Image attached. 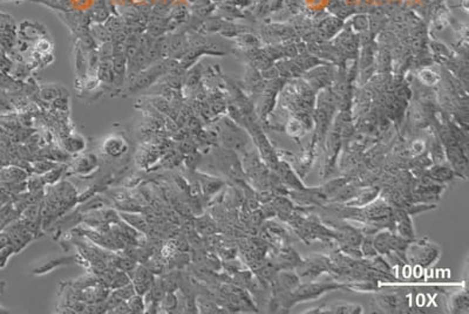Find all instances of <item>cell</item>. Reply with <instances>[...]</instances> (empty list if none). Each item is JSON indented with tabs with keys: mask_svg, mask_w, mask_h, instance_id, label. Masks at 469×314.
<instances>
[{
	"mask_svg": "<svg viewBox=\"0 0 469 314\" xmlns=\"http://www.w3.org/2000/svg\"><path fill=\"white\" fill-rule=\"evenodd\" d=\"M164 73H167V61L166 63H160L155 64V66H150L148 69H143L142 72L138 73V74L133 79L129 92L135 93L152 86Z\"/></svg>",
	"mask_w": 469,
	"mask_h": 314,
	"instance_id": "6da1fadb",
	"label": "cell"
},
{
	"mask_svg": "<svg viewBox=\"0 0 469 314\" xmlns=\"http://www.w3.org/2000/svg\"><path fill=\"white\" fill-rule=\"evenodd\" d=\"M155 274L144 265H137L136 269L131 273L132 284L134 285L136 294L144 295L150 290V286L154 283Z\"/></svg>",
	"mask_w": 469,
	"mask_h": 314,
	"instance_id": "7a4b0ae2",
	"label": "cell"
},
{
	"mask_svg": "<svg viewBox=\"0 0 469 314\" xmlns=\"http://www.w3.org/2000/svg\"><path fill=\"white\" fill-rule=\"evenodd\" d=\"M412 254L414 257L415 262L420 265L428 266L435 262L436 258L439 257V249L430 244H424V243H419L418 245L412 248Z\"/></svg>",
	"mask_w": 469,
	"mask_h": 314,
	"instance_id": "3957f363",
	"label": "cell"
},
{
	"mask_svg": "<svg viewBox=\"0 0 469 314\" xmlns=\"http://www.w3.org/2000/svg\"><path fill=\"white\" fill-rule=\"evenodd\" d=\"M102 150L109 157L117 158L125 155L128 150V145L123 137L117 135H112L107 137L102 145Z\"/></svg>",
	"mask_w": 469,
	"mask_h": 314,
	"instance_id": "277c9868",
	"label": "cell"
},
{
	"mask_svg": "<svg viewBox=\"0 0 469 314\" xmlns=\"http://www.w3.org/2000/svg\"><path fill=\"white\" fill-rule=\"evenodd\" d=\"M120 218L123 222L131 225L132 228L136 229L140 233L147 234L150 231V224L142 215L137 212H121L119 213Z\"/></svg>",
	"mask_w": 469,
	"mask_h": 314,
	"instance_id": "5b68a950",
	"label": "cell"
},
{
	"mask_svg": "<svg viewBox=\"0 0 469 314\" xmlns=\"http://www.w3.org/2000/svg\"><path fill=\"white\" fill-rule=\"evenodd\" d=\"M99 166V161H97L96 156L94 155H84V156L79 157L73 164V169L76 174L80 175H87L94 171Z\"/></svg>",
	"mask_w": 469,
	"mask_h": 314,
	"instance_id": "8992f818",
	"label": "cell"
},
{
	"mask_svg": "<svg viewBox=\"0 0 469 314\" xmlns=\"http://www.w3.org/2000/svg\"><path fill=\"white\" fill-rule=\"evenodd\" d=\"M395 219L398 223V229L401 237L405 239H413L414 238V230H413L412 222L409 219V216L407 215L405 211H398L395 213Z\"/></svg>",
	"mask_w": 469,
	"mask_h": 314,
	"instance_id": "52a82bcc",
	"label": "cell"
},
{
	"mask_svg": "<svg viewBox=\"0 0 469 314\" xmlns=\"http://www.w3.org/2000/svg\"><path fill=\"white\" fill-rule=\"evenodd\" d=\"M28 174L25 170L18 167H8L0 171V178L5 183H17V182H25L27 180Z\"/></svg>",
	"mask_w": 469,
	"mask_h": 314,
	"instance_id": "ba28073f",
	"label": "cell"
},
{
	"mask_svg": "<svg viewBox=\"0 0 469 314\" xmlns=\"http://www.w3.org/2000/svg\"><path fill=\"white\" fill-rule=\"evenodd\" d=\"M379 303L381 304L382 309L392 311V312H397L398 310L405 309V301L402 298H400L397 294H387L381 295L379 298Z\"/></svg>",
	"mask_w": 469,
	"mask_h": 314,
	"instance_id": "9c48e42d",
	"label": "cell"
},
{
	"mask_svg": "<svg viewBox=\"0 0 469 314\" xmlns=\"http://www.w3.org/2000/svg\"><path fill=\"white\" fill-rule=\"evenodd\" d=\"M86 147V142L81 136H70L64 142V149L68 154H75V152H80Z\"/></svg>",
	"mask_w": 469,
	"mask_h": 314,
	"instance_id": "30bf717a",
	"label": "cell"
},
{
	"mask_svg": "<svg viewBox=\"0 0 469 314\" xmlns=\"http://www.w3.org/2000/svg\"><path fill=\"white\" fill-rule=\"evenodd\" d=\"M74 260V257H64V258H59V259L55 260H51V262L46 263L45 265H41L34 271L35 274H44L47 273V272L52 271V269L58 268V266L61 265H68Z\"/></svg>",
	"mask_w": 469,
	"mask_h": 314,
	"instance_id": "8fae6325",
	"label": "cell"
},
{
	"mask_svg": "<svg viewBox=\"0 0 469 314\" xmlns=\"http://www.w3.org/2000/svg\"><path fill=\"white\" fill-rule=\"evenodd\" d=\"M160 310H164V312H178L179 310V298L175 292H167L164 298L160 303Z\"/></svg>",
	"mask_w": 469,
	"mask_h": 314,
	"instance_id": "7c38bea8",
	"label": "cell"
},
{
	"mask_svg": "<svg viewBox=\"0 0 469 314\" xmlns=\"http://www.w3.org/2000/svg\"><path fill=\"white\" fill-rule=\"evenodd\" d=\"M131 314H142L146 313V301H144L143 295L134 294L127 300Z\"/></svg>",
	"mask_w": 469,
	"mask_h": 314,
	"instance_id": "4fadbf2b",
	"label": "cell"
},
{
	"mask_svg": "<svg viewBox=\"0 0 469 314\" xmlns=\"http://www.w3.org/2000/svg\"><path fill=\"white\" fill-rule=\"evenodd\" d=\"M55 166H57V163H55L54 161L48 160V158H47V160L34 161V162L32 163V169H33L34 174L43 176L45 175L46 172H48L49 170L54 168Z\"/></svg>",
	"mask_w": 469,
	"mask_h": 314,
	"instance_id": "5bb4252c",
	"label": "cell"
},
{
	"mask_svg": "<svg viewBox=\"0 0 469 314\" xmlns=\"http://www.w3.org/2000/svg\"><path fill=\"white\" fill-rule=\"evenodd\" d=\"M65 170H66V166H58L57 164V166H55L52 170H49V171L46 172L45 175L41 176L44 180V183L55 184L61 178V176H63V174L65 172Z\"/></svg>",
	"mask_w": 469,
	"mask_h": 314,
	"instance_id": "9a60e30c",
	"label": "cell"
},
{
	"mask_svg": "<svg viewBox=\"0 0 469 314\" xmlns=\"http://www.w3.org/2000/svg\"><path fill=\"white\" fill-rule=\"evenodd\" d=\"M326 310V313H361L362 307L358 305H335Z\"/></svg>",
	"mask_w": 469,
	"mask_h": 314,
	"instance_id": "2e32d148",
	"label": "cell"
},
{
	"mask_svg": "<svg viewBox=\"0 0 469 314\" xmlns=\"http://www.w3.org/2000/svg\"><path fill=\"white\" fill-rule=\"evenodd\" d=\"M430 177L436 181H449L453 180V171L448 168H434L430 170Z\"/></svg>",
	"mask_w": 469,
	"mask_h": 314,
	"instance_id": "e0dca14e",
	"label": "cell"
},
{
	"mask_svg": "<svg viewBox=\"0 0 469 314\" xmlns=\"http://www.w3.org/2000/svg\"><path fill=\"white\" fill-rule=\"evenodd\" d=\"M112 292H113L114 294L116 295V297H119L121 300H128V299L133 297V295L136 294V292H135V289H134V285H133L132 283L127 284V285L122 286V287H119V289L112 290Z\"/></svg>",
	"mask_w": 469,
	"mask_h": 314,
	"instance_id": "ac0fdd59",
	"label": "cell"
},
{
	"mask_svg": "<svg viewBox=\"0 0 469 314\" xmlns=\"http://www.w3.org/2000/svg\"><path fill=\"white\" fill-rule=\"evenodd\" d=\"M161 281L166 292H175L179 289V278L175 274H167L166 277H161Z\"/></svg>",
	"mask_w": 469,
	"mask_h": 314,
	"instance_id": "d6986e66",
	"label": "cell"
},
{
	"mask_svg": "<svg viewBox=\"0 0 469 314\" xmlns=\"http://www.w3.org/2000/svg\"><path fill=\"white\" fill-rule=\"evenodd\" d=\"M196 230L202 234H212L215 232V227L211 222L206 218H201L196 222Z\"/></svg>",
	"mask_w": 469,
	"mask_h": 314,
	"instance_id": "ffe728a7",
	"label": "cell"
},
{
	"mask_svg": "<svg viewBox=\"0 0 469 314\" xmlns=\"http://www.w3.org/2000/svg\"><path fill=\"white\" fill-rule=\"evenodd\" d=\"M221 186H222L221 182L212 180V178H209V180H203L202 189L204 190L205 193H214L215 191H217V190L220 189Z\"/></svg>",
	"mask_w": 469,
	"mask_h": 314,
	"instance_id": "44dd1931",
	"label": "cell"
},
{
	"mask_svg": "<svg viewBox=\"0 0 469 314\" xmlns=\"http://www.w3.org/2000/svg\"><path fill=\"white\" fill-rule=\"evenodd\" d=\"M109 313H115V314H131V310H129L128 304H127V300H122L120 301L116 306L114 307L113 310L111 311Z\"/></svg>",
	"mask_w": 469,
	"mask_h": 314,
	"instance_id": "7402d4cb",
	"label": "cell"
}]
</instances>
